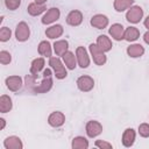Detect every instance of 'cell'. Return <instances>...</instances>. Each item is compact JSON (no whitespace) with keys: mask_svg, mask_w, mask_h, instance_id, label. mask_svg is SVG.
I'll use <instances>...</instances> for the list:
<instances>
[{"mask_svg":"<svg viewBox=\"0 0 149 149\" xmlns=\"http://www.w3.org/2000/svg\"><path fill=\"white\" fill-rule=\"evenodd\" d=\"M49 65L54 70V73L57 79H64L68 76V71L64 66V63L58 57H50L49 58Z\"/></svg>","mask_w":149,"mask_h":149,"instance_id":"6da1fadb","label":"cell"},{"mask_svg":"<svg viewBox=\"0 0 149 149\" xmlns=\"http://www.w3.org/2000/svg\"><path fill=\"white\" fill-rule=\"evenodd\" d=\"M135 137H136L135 130L133 128H127L123 132V134H122V140H121L122 141V144L125 147H127V148L132 147L134 144V142H135Z\"/></svg>","mask_w":149,"mask_h":149,"instance_id":"2e32d148","label":"cell"},{"mask_svg":"<svg viewBox=\"0 0 149 149\" xmlns=\"http://www.w3.org/2000/svg\"><path fill=\"white\" fill-rule=\"evenodd\" d=\"M81 22H83V14L78 9H73L66 15V23L71 27H78Z\"/></svg>","mask_w":149,"mask_h":149,"instance_id":"7c38bea8","label":"cell"},{"mask_svg":"<svg viewBox=\"0 0 149 149\" xmlns=\"http://www.w3.org/2000/svg\"><path fill=\"white\" fill-rule=\"evenodd\" d=\"M125 27L121 24V23H113L109 29H108V33L111 35V37L115 41H121V40H125Z\"/></svg>","mask_w":149,"mask_h":149,"instance_id":"ba28073f","label":"cell"},{"mask_svg":"<svg viewBox=\"0 0 149 149\" xmlns=\"http://www.w3.org/2000/svg\"><path fill=\"white\" fill-rule=\"evenodd\" d=\"M85 130H86L87 136L91 137V139H93V137H97L98 135H100L102 133V125L99 121L91 120V121H88L86 123Z\"/></svg>","mask_w":149,"mask_h":149,"instance_id":"5b68a950","label":"cell"},{"mask_svg":"<svg viewBox=\"0 0 149 149\" xmlns=\"http://www.w3.org/2000/svg\"><path fill=\"white\" fill-rule=\"evenodd\" d=\"M97 45L104 51V52H107L112 49L113 44H112V41L108 36L106 35H99L98 38H97Z\"/></svg>","mask_w":149,"mask_h":149,"instance_id":"d6986e66","label":"cell"},{"mask_svg":"<svg viewBox=\"0 0 149 149\" xmlns=\"http://www.w3.org/2000/svg\"><path fill=\"white\" fill-rule=\"evenodd\" d=\"M62 58H63V63L65 64V66L69 70H74L76 69V66H77V57H76V55L72 51H69L68 50L62 56Z\"/></svg>","mask_w":149,"mask_h":149,"instance_id":"e0dca14e","label":"cell"},{"mask_svg":"<svg viewBox=\"0 0 149 149\" xmlns=\"http://www.w3.org/2000/svg\"><path fill=\"white\" fill-rule=\"evenodd\" d=\"M0 122H1V126H0V129H3L5 126H6V120L3 118H0Z\"/></svg>","mask_w":149,"mask_h":149,"instance_id":"8d00e7d4","label":"cell"},{"mask_svg":"<svg viewBox=\"0 0 149 149\" xmlns=\"http://www.w3.org/2000/svg\"><path fill=\"white\" fill-rule=\"evenodd\" d=\"M88 146V141L84 136H76L72 139L71 142V147L73 149H87Z\"/></svg>","mask_w":149,"mask_h":149,"instance_id":"83f0119b","label":"cell"},{"mask_svg":"<svg viewBox=\"0 0 149 149\" xmlns=\"http://www.w3.org/2000/svg\"><path fill=\"white\" fill-rule=\"evenodd\" d=\"M139 134L142 137H149V123H141L139 126Z\"/></svg>","mask_w":149,"mask_h":149,"instance_id":"1f68e13d","label":"cell"},{"mask_svg":"<svg viewBox=\"0 0 149 149\" xmlns=\"http://www.w3.org/2000/svg\"><path fill=\"white\" fill-rule=\"evenodd\" d=\"M134 3V0H114L113 7L116 12L121 13L126 9H129Z\"/></svg>","mask_w":149,"mask_h":149,"instance_id":"603a6c76","label":"cell"},{"mask_svg":"<svg viewBox=\"0 0 149 149\" xmlns=\"http://www.w3.org/2000/svg\"><path fill=\"white\" fill-rule=\"evenodd\" d=\"M64 33V28L61 26V24H54V26H50L49 28H47L45 30V35L47 37L51 38V40H55V38H58L63 35Z\"/></svg>","mask_w":149,"mask_h":149,"instance_id":"ac0fdd59","label":"cell"},{"mask_svg":"<svg viewBox=\"0 0 149 149\" xmlns=\"http://www.w3.org/2000/svg\"><path fill=\"white\" fill-rule=\"evenodd\" d=\"M59 16H61L59 9L56 8V7H52V8H50V9L47 10V13L43 15V17H42L41 21H42L43 24H51L55 21H57L59 19Z\"/></svg>","mask_w":149,"mask_h":149,"instance_id":"9c48e42d","label":"cell"},{"mask_svg":"<svg viewBox=\"0 0 149 149\" xmlns=\"http://www.w3.org/2000/svg\"><path fill=\"white\" fill-rule=\"evenodd\" d=\"M3 147L6 149H22L23 148V143L21 141V139L19 136L12 135L5 139L3 141Z\"/></svg>","mask_w":149,"mask_h":149,"instance_id":"9a60e30c","label":"cell"},{"mask_svg":"<svg viewBox=\"0 0 149 149\" xmlns=\"http://www.w3.org/2000/svg\"><path fill=\"white\" fill-rule=\"evenodd\" d=\"M51 87H52V79H51V77H43L42 81L38 85L36 84L31 88V91L35 92V93H47V92H49L51 90Z\"/></svg>","mask_w":149,"mask_h":149,"instance_id":"8fae6325","label":"cell"},{"mask_svg":"<svg viewBox=\"0 0 149 149\" xmlns=\"http://www.w3.org/2000/svg\"><path fill=\"white\" fill-rule=\"evenodd\" d=\"M30 36V28L29 26L24 22L21 21L17 23L16 28H15V37L19 42H26Z\"/></svg>","mask_w":149,"mask_h":149,"instance_id":"3957f363","label":"cell"},{"mask_svg":"<svg viewBox=\"0 0 149 149\" xmlns=\"http://www.w3.org/2000/svg\"><path fill=\"white\" fill-rule=\"evenodd\" d=\"M12 36V30L8 27H2L0 29V41L1 42H7Z\"/></svg>","mask_w":149,"mask_h":149,"instance_id":"f1b7e54d","label":"cell"},{"mask_svg":"<svg viewBox=\"0 0 149 149\" xmlns=\"http://www.w3.org/2000/svg\"><path fill=\"white\" fill-rule=\"evenodd\" d=\"M43 77H51V69H45L43 71Z\"/></svg>","mask_w":149,"mask_h":149,"instance_id":"e575fe53","label":"cell"},{"mask_svg":"<svg viewBox=\"0 0 149 149\" xmlns=\"http://www.w3.org/2000/svg\"><path fill=\"white\" fill-rule=\"evenodd\" d=\"M76 57H77V63L81 69H86L90 65V56L84 47H77Z\"/></svg>","mask_w":149,"mask_h":149,"instance_id":"8992f818","label":"cell"},{"mask_svg":"<svg viewBox=\"0 0 149 149\" xmlns=\"http://www.w3.org/2000/svg\"><path fill=\"white\" fill-rule=\"evenodd\" d=\"M44 64H45V61H44L43 57H37V58H35V59L31 62V64H30V73L37 76V73H38L41 70H43Z\"/></svg>","mask_w":149,"mask_h":149,"instance_id":"cb8c5ba5","label":"cell"},{"mask_svg":"<svg viewBox=\"0 0 149 149\" xmlns=\"http://www.w3.org/2000/svg\"><path fill=\"white\" fill-rule=\"evenodd\" d=\"M44 10H45V6H44V5L36 3V2L29 3V5H28V8H27L28 14L31 15V16H37V15L42 14Z\"/></svg>","mask_w":149,"mask_h":149,"instance_id":"d4e9b609","label":"cell"},{"mask_svg":"<svg viewBox=\"0 0 149 149\" xmlns=\"http://www.w3.org/2000/svg\"><path fill=\"white\" fill-rule=\"evenodd\" d=\"M140 37V30L136 27H128L125 30V40L127 42H134Z\"/></svg>","mask_w":149,"mask_h":149,"instance_id":"484cf974","label":"cell"},{"mask_svg":"<svg viewBox=\"0 0 149 149\" xmlns=\"http://www.w3.org/2000/svg\"><path fill=\"white\" fill-rule=\"evenodd\" d=\"M143 24H144V27H146V28L149 30V15H148V16L144 19V21H143Z\"/></svg>","mask_w":149,"mask_h":149,"instance_id":"d590c367","label":"cell"},{"mask_svg":"<svg viewBox=\"0 0 149 149\" xmlns=\"http://www.w3.org/2000/svg\"><path fill=\"white\" fill-rule=\"evenodd\" d=\"M143 41L149 45V30L144 33V35H143Z\"/></svg>","mask_w":149,"mask_h":149,"instance_id":"836d02e7","label":"cell"},{"mask_svg":"<svg viewBox=\"0 0 149 149\" xmlns=\"http://www.w3.org/2000/svg\"><path fill=\"white\" fill-rule=\"evenodd\" d=\"M127 54L129 57L132 58H137V57H141L143 56L144 54V48L139 44V43H134V44H130L128 48H127Z\"/></svg>","mask_w":149,"mask_h":149,"instance_id":"ffe728a7","label":"cell"},{"mask_svg":"<svg viewBox=\"0 0 149 149\" xmlns=\"http://www.w3.org/2000/svg\"><path fill=\"white\" fill-rule=\"evenodd\" d=\"M47 1H48V0H35L34 2H36V3H40V5H44Z\"/></svg>","mask_w":149,"mask_h":149,"instance_id":"74e56055","label":"cell"},{"mask_svg":"<svg viewBox=\"0 0 149 149\" xmlns=\"http://www.w3.org/2000/svg\"><path fill=\"white\" fill-rule=\"evenodd\" d=\"M90 23H91L92 27H94V28H97V29H104V28H106V27L108 26L109 20H108V17H107L106 15H104V14H95V15H93V16L91 17Z\"/></svg>","mask_w":149,"mask_h":149,"instance_id":"30bf717a","label":"cell"},{"mask_svg":"<svg viewBox=\"0 0 149 149\" xmlns=\"http://www.w3.org/2000/svg\"><path fill=\"white\" fill-rule=\"evenodd\" d=\"M13 107L12 98L7 94H2L0 97V112L1 113H8Z\"/></svg>","mask_w":149,"mask_h":149,"instance_id":"7402d4cb","label":"cell"},{"mask_svg":"<svg viewBox=\"0 0 149 149\" xmlns=\"http://www.w3.org/2000/svg\"><path fill=\"white\" fill-rule=\"evenodd\" d=\"M143 17V9L140 6H132L127 13H126V19L130 23H139Z\"/></svg>","mask_w":149,"mask_h":149,"instance_id":"277c9868","label":"cell"},{"mask_svg":"<svg viewBox=\"0 0 149 149\" xmlns=\"http://www.w3.org/2000/svg\"><path fill=\"white\" fill-rule=\"evenodd\" d=\"M10 62H12V55L6 50H1L0 51V63L3 65H7Z\"/></svg>","mask_w":149,"mask_h":149,"instance_id":"f546056e","label":"cell"},{"mask_svg":"<svg viewBox=\"0 0 149 149\" xmlns=\"http://www.w3.org/2000/svg\"><path fill=\"white\" fill-rule=\"evenodd\" d=\"M21 5V0H5V6L9 9V10H15L20 7Z\"/></svg>","mask_w":149,"mask_h":149,"instance_id":"4dcf8cb0","label":"cell"},{"mask_svg":"<svg viewBox=\"0 0 149 149\" xmlns=\"http://www.w3.org/2000/svg\"><path fill=\"white\" fill-rule=\"evenodd\" d=\"M94 144H95V147H98L100 149H112L113 148L112 143L106 142V141H102V140H97Z\"/></svg>","mask_w":149,"mask_h":149,"instance_id":"d6a6232c","label":"cell"},{"mask_svg":"<svg viewBox=\"0 0 149 149\" xmlns=\"http://www.w3.org/2000/svg\"><path fill=\"white\" fill-rule=\"evenodd\" d=\"M76 84L81 92H90L94 87V79L90 76H80L77 79Z\"/></svg>","mask_w":149,"mask_h":149,"instance_id":"52a82bcc","label":"cell"},{"mask_svg":"<svg viewBox=\"0 0 149 149\" xmlns=\"http://www.w3.org/2000/svg\"><path fill=\"white\" fill-rule=\"evenodd\" d=\"M64 122H65V115H64L62 112H59V111L52 112V113L49 115V118H48V123H49L51 127H55V128L63 126Z\"/></svg>","mask_w":149,"mask_h":149,"instance_id":"4fadbf2b","label":"cell"},{"mask_svg":"<svg viewBox=\"0 0 149 149\" xmlns=\"http://www.w3.org/2000/svg\"><path fill=\"white\" fill-rule=\"evenodd\" d=\"M52 47L57 56H63L69 50V42L66 40H59V41H56Z\"/></svg>","mask_w":149,"mask_h":149,"instance_id":"44dd1931","label":"cell"},{"mask_svg":"<svg viewBox=\"0 0 149 149\" xmlns=\"http://www.w3.org/2000/svg\"><path fill=\"white\" fill-rule=\"evenodd\" d=\"M37 51L41 56L43 57H51V44L48 41H41L38 47H37Z\"/></svg>","mask_w":149,"mask_h":149,"instance_id":"4316f807","label":"cell"},{"mask_svg":"<svg viewBox=\"0 0 149 149\" xmlns=\"http://www.w3.org/2000/svg\"><path fill=\"white\" fill-rule=\"evenodd\" d=\"M88 50H90V54H91V56L93 58V62L97 65L101 66V65H104L107 62V57H106L105 52L97 45V43L95 44L94 43H91L90 47H88Z\"/></svg>","mask_w":149,"mask_h":149,"instance_id":"7a4b0ae2","label":"cell"},{"mask_svg":"<svg viewBox=\"0 0 149 149\" xmlns=\"http://www.w3.org/2000/svg\"><path fill=\"white\" fill-rule=\"evenodd\" d=\"M6 86L9 91L16 92L22 87V78L20 76H9L6 78Z\"/></svg>","mask_w":149,"mask_h":149,"instance_id":"5bb4252c","label":"cell"}]
</instances>
